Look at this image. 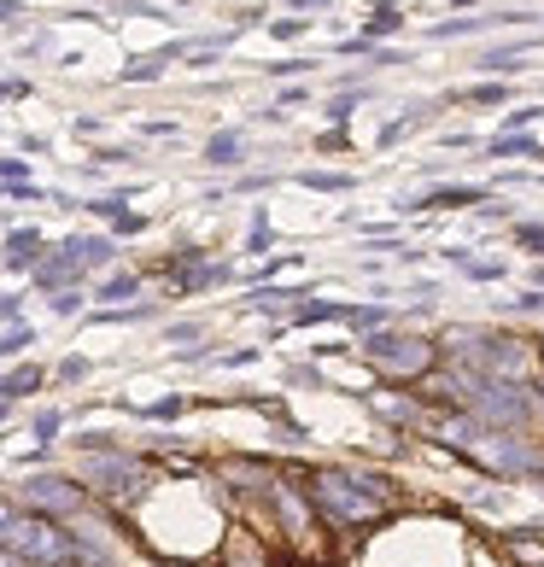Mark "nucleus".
Segmentation results:
<instances>
[{"label":"nucleus","mask_w":544,"mask_h":567,"mask_svg":"<svg viewBox=\"0 0 544 567\" xmlns=\"http://www.w3.org/2000/svg\"><path fill=\"white\" fill-rule=\"evenodd\" d=\"M317 503L328 520H374L392 503V486L374 474H351V468H322L317 474Z\"/></svg>","instance_id":"obj_1"},{"label":"nucleus","mask_w":544,"mask_h":567,"mask_svg":"<svg viewBox=\"0 0 544 567\" xmlns=\"http://www.w3.org/2000/svg\"><path fill=\"white\" fill-rule=\"evenodd\" d=\"M0 544H7L24 567H71V561H82V544L48 515H12Z\"/></svg>","instance_id":"obj_2"},{"label":"nucleus","mask_w":544,"mask_h":567,"mask_svg":"<svg viewBox=\"0 0 544 567\" xmlns=\"http://www.w3.org/2000/svg\"><path fill=\"white\" fill-rule=\"evenodd\" d=\"M363 357L387 374V381H422V374L433 369V346L422 340V333H369Z\"/></svg>","instance_id":"obj_3"},{"label":"nucleus","mask_w":544,"mask_h":567,"mask_svg":"<svg viewBox=\"0 0 544 567\" xmlns=\"http://www.w3.org/2000/svg\"><path fill=\"white\" fill-rule=\"evenodd\" d=\"M82 492H100L106 503H130L146 486V462L141 456H123V451H100V462H89L76 480Z\"/></svg>","instance_id":"obj_4"},{"label":"nucleus","mask_w":544,"mask_h":567,"mask_svg":"<svg viewBox=\"0 0 544 567\" xmlns=\"http://www.w3.org/2000/svg\"><path fill=\"white\" fill-rule=\"evenodd\" d=\"M463 392H469V404L486 415V422H504L510 433L527 427V392H515V381H486V374H474Z\"/></svg>","instance_id":"obj_5"},{"label":"nucleus","mask_w":544,"mask_h":567,"mask_svg":"<svg viewBox=\"0 0 544 567\" xmlns=\"http://www.w3.org/2000/svg\"><path fill=\"white\" fill-rule=\"evenodd\" d=\"M106 258H112V240H65L48 264L35 269V287H65L71 276H82V269H94Z\"/></svg>","instance_id":"obj_6"},{"label":"nucleus","mask_w":544,"mask_h":567,"mask_svg":"<svg viewBox=\"0 0 544 567\" xmlns=\"http://www.w3.org/2000/svg\"><path fill=\"white\" fill-rule=\"evenodd\" d=\"M18 497L30 503V515H48V520L76 515V509H82V486H76V480H53V474L24 480V486H18Z\"/></svg>","instance_id":"obj_7"},{"label":"nucleus","mask_w":544,"mask_h":567,"mask_svg":"<svg viewBox=\"0 0 544 567\" xmlns=\"http://www.w3.org/2000/svg\"><path fill=\"white\" fill-rule=\"evenodd\" d=\"M480 194H486V187L456 182V187H433V194H422V199H399V212H474V205H486Z\"/></svg>","instance_id":"obj_8"},{"label":"nucleus","mask_w":544,"mask_h":567,"mask_svg":"<svg viewBox=\"0 0 544 567\" xmlns=\"http://www.w3.org/2000/svg\"><path fill=\"white\" fill-rule=\"evenodd\" d=\"M469 357H474V363H486L492 374L504 369L510 381H515L521 369H527V346H515V340H497V333H492V340H474V346H469ZM492 374H486V381H492Z\"/></svg>","instance_id":"obj_9"},{"label":"nucleus","mask_w":544,"mask_h":567,"mask_svg":"<svg viewBox=\"0 0 544 567\" xmlns=\"http://www.w3.org/2000/svg\"><path fill=\"white\" fill-rule=\"evenodd\" d=\"M48 386V369H35V363H18L12 374H0V404H18V398H30Z\"/></svg>","instance_id":"obj_10"},{"label":"nucleus","mask_w":544,"mask_h":567,"mask_svg":"<svg viewBox=\"0 0 544 567\" xmlns=\"http://www.w3.org/2000/svg\"><path fill=\"white\" fill-rule=\"evenodd\" d=\"M205 164H212V171H235V164H246V141H240V130H223V135L205 141Z\"/></svg>","instance_id":"obj_11"},{"label":"nucleus","mask_w":544,"mask_h":567,"mask_svg":"<svg viewBox=\"0 0 544 567\" xmlns=\"http://www.w3.org/2000/svg\"><path fill=\"white\" fill-rule=\"evenodd\" d=\"M7 264L12 269H35L41 264V228H12L7 235Z\"/></svg>","instance_id":"obj_12"},{"label":"nucleus","mask_w":544,"mask_h":567,"mask_svg":"<svg viewBox=\"0 0 544 567\" xmlns=\"http://www.w3.org/2000/svg\"><path fill=\"white\" fill-rule=\"evenodd\" d=\"M486 153L492 158H544V141H533L527 130H515V135H492Z\"/></svg>","instance_id":"obj_13"},{"label":"nucleus","mask_w":544,"mask_h":567,"mask_svg":"<svg viewBox=\"0 0 544 567\" xmlns=\"http://www.w3.org/2000/svg\"><path fill=\"white\" fill-rule=\"evenodd\" d=\"M135 292H141V276H135V269H117V276H106V281L94 287V299L100 305H130Z\"/></svg>","instance_id":"obj_14"},{"label":"nucleus","mask_w":544,"mask_h":567,"mask_svg":"<svg viewBox=\"0 0 544 567\" xmlns=\"http://www.w3.org/2000/svg\"><path fill=\"white\" fill-rule=\"evenodd\" d=\"M445 100H469V106H504L510 89H504V82H480V89H451Z\"/></svg>","instance_id":"obj_15"},{"label":"nucleus","mask_w":544,"mask_h":567,"mask_svg":"<svg viewBox=\"0 0 544 567\" xmlns=\"http://www.w3.org/2000/svg\"><path fill=\"white\" fill-rule=\"evenodd\" d=\"M299 182H305V187H317V194H351V187H358L346 171H305Z\"/></svg>","instance_id":"obj_16"},{"label":"nucleus","mask_w":544,"mask_h":567,"mask_svg":"<svg viewBox=\"0 0 544 567\" xmlns=\"http://www.w3.org/2000/svg\"><path fill=\"white\" fill-rule=\"evenodd\" d=\"M35 346V328L30 322H12L7 333H0V363H7V357H18V351H30Z\"/></svg>","instance_id":"obj_17"},{"label":"nucleus","mask_w":544,"mask_h":567,"mask_svg":"<svg viewBox=\"0 0 544 567\" xmlns=\"http://www.w3.org/2000/svg\"><path fill=\"white\" fill-rule=\"evenodd\" d=\"M521 65H527V53H521V48H497V53L480 59V71H486V76H497V71H521Z\"/></svg>","instance_id":"obj_18"},{"label":"nucleus","mask_w":544,"mask_h":567,"mask_svg":"<svg viewBox=\"0 0 544 567\" xmlns=\"http://www.w3.org/2000/svg\"><path fill=\"white\" fill-rule=\"evenodd\" d=\"M358 106H363V89H346V94L328 106V123H333V130H346V117L358 112Z\"/></svg>","instance_id":"obj_19"},{"label":"nucleus","mask_w":544,"mask_h":567,"mask_svg":"<svg viewBox=\"0 0 544 567\" xmlns=\"http://www.w3.org/2000/svg\"><path fill=\"white\" fill-rule=\"evenodd\" d=\"M392 30H404V12H374L369 30H363V41H381V35H392Z\"/></svg>","instance_id":"obj_20"},{"label":"nucleus","mask_w":544,"mask_h":567,"mask_svg":"<svg viewBox=\"0 0 544 567\" xmlns=\"http://www.w3.org/2000/svg\"><path fill=\"white\" fill-rule=\"evenodd\" d=\"M269 246H276V228H269V217L258 212L253 217V235H246V251H269Z\"/></svg>","instance_id":"obj_21"},{"label":"nucleus","mask_w":544,"mask_h":567,"mask_svg":"<svg viewBox=\"0 0 544 567\" xmlns=\"http://www.w3.org/2000/svg\"><path fill=\"white\" fill-rule=\"evenodd\" d=\"M59 427H65V415H59V410H41V415H35V439H41V445H53Z\"/></svg>","instance_id":"obj_22"},{"label":"nucleus","mask_w":544,"mask_h":567,"mask_svg":"<svg viewBox=\"0 0 544 567\" xmlns=\"http://www.w3.org/2000/svg\"><path fill=\"white\" fill-rule=\"evenodd\" d=\"M141 415H146V422H176V415H182V398H158V404H146Z\"/></svg>","instance_id":"obj_23"},{"label":"nucleus","mask_w":544,"mask_h":567,"mask_svg":"<svg viewBox=\"0 0 544 567\" xmlns=\"http://www.w3.org/2000/svg\"><path fill=\"white\" fill-rule=\"evenodd\" d=\"M515 240L527 246V251H538V258H544V223H515Z\"/></svg>","instance_id":"obj_24"},{"label":"nucleus","mask_w":544,"mask_h":567,"mask_svg":"<svg viewBox=\"0 0 544 567\" xmlns=\"http://www.w3.org/2000/svg\"><path fill=\"white\" fill-rule=\"evenodd\" d=\"M310 30V18H276V24H269V35H281V41H299Z\"/></svg>","instance_id":"obj_25"},{"label":"nucleus","mask_w":544,"mask_h":567,"mask_svg":"<svg viewBox=\"0 0 544 567\" xmlns=\"http://www.w3.org/2000/svg\"><path fill=\"white\" fill-rule=\"evenodd\" d=\"M299 71H310V59H269L264 65V76H299Z\"/></svg>","instance_id":"obj_26"},{"label":"nucleus","mask_w":544,"mask_h":567,"mask_svg":"<svg viewBox=\"0 0 544 567\" xmlns=\"http://www.w3.org/2000/svg\"><path fill=\"white\" fill-rule=\"evenodd\" d=\"M199 333H205V328H194V322H176L171 333H164V340H171V346H199Z\"/></svg>","instance_id":"obj_27"},{"label":"nucleus","mask_w":544,"mask_h":567,"mask_svg":"<svg viewBox=\"0 0 544 567\" xmlns=\"http://www.w3.org/2000/svg\"><path fill=\"white\" fill-rule=\"evenodd\" d=\"M94 363L89 357H65V363H59V381H82V374H89Z\"/></svg>","instance_id":"obj_28"},{"label":"nucleus","mask_w":544,"mask_h":567,"mask_svg":"<svg viewBox=\"0 0 544 567\" xmlns=\"http://www.w3.org/2000/svg\"><path fill=\"white\" fill-rule=\"evenodd\" d=\"M53 310H59V317H76V310H82V292H53Z\"/></svg>","instance_id":"obj_29"},{"label":"nucleus","mask_w":544,"mask_h":567,"mask_svg":"<svg viewBox=\"0 0 544 567\" xmlns=\"http://www.w3.org/2000/svg\"><path fill=\"white\" fill-rule=\"evenodd\" d=\"M112 228H117V235H141V228H146V217H135V212H123V217H112Z\"/></svg>","instance_id":"obj_30"},{"label":"nucleus","mask_w":544,"mask_h":567,"mask_svg":"<svg viewBox=\"0 0 544 567\" xmlns=\"http://www.w3.org/2000/svg\"><path fill=\"white\" fill-rule=\"evenodd\" d=\"M30 171H24V158H0V182H24Z\"/></svg>","instance_id":"obj_31"},{"label":"nucleus","mask_w":544,"mask_h":567,"mask_svg":"<svg viewBox=\"0 0 544 567\" xmlns=\"http://www.w3.org/2000/svg\"><path fill=\"white\" fill-rule=\"evenodd\" d=\"M18 305H24V292H0V322L18 317Z\"/></svg>","instance_id":"obj_32"},{"label":"nucleus","mask_w":544,"mask_h":567,"mask_svg":"<svg viewBox=\"0 0 544 567\" xmlns=\"http://www.w3.org/2000/svg\"><path fill=\"white\" fill-rule=\"evenodd\" d=\"M18 18V0H0V24H12Z\"/></svg>","instance_id":"obj_33"}]
</instances>
